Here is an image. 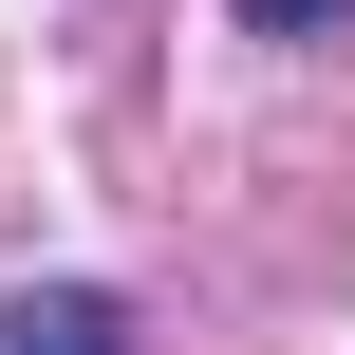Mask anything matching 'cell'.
I'll return each mask as SVG.
<instances>
[{
	"instance_id": "cell-1",
	"label": "cell",
	"mask_w": 355,
	"mask_h": 355,
	"mask_svg": "<svg viewBox=\"0 0 355 355\" xmlns=\"http://www.w3.org/2000/svg\"><path fill=\"white\" fill-rule=\"evenodd\" d=\"M0 355H131V318H112L94 281H19V300H0Z\"/></svg>"
},
{
	"instance_id": "cell-2",
	"label": "cell",
	"mask_w": 355,
	"mask_h": 355,
	"mask_svg": "<svg viewBox=\"0 0 355 355\" xmlns=\"http://www.w3.org/2000/svg\"><path fill=\"white\" fill-rule=\"evenodd\" d=\"M318 19H355V0H243V37H318Z\"/></svg>"
}]
</instances>
